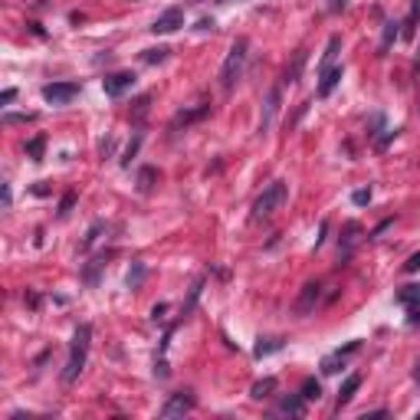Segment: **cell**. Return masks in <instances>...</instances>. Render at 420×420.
Masks as SVG:
<instances>
[{"instance_id": "cell-7", "label": "cell", "mask_w": 420, "mask_h": 420, "mask_svg": "<svg viewBox=\"0 0 420 420\" xmlns=\"http://www.w3.org/2000/svg\"><path fill=\"white\" fill-rule=\"evenodd\" d=\"M358 348H361V341H348L345 348H339V351H332V355H325V358H322V374H339V371L345 368V361H348Z\"/></svg>"}, {"instance_id": "cell-40", "label": "cell", "mask_w": 420, "mask_h": 420, "mask_svg": "<svg viewBox=\"0 0 420 420\" xmlns=\"http://www.w3.org/2000/svg\"><path fill=\"white\" fill-rule=\"evenodd\" d=\"M414 381H417V388H420V361H417V368H414Z\"/></svg>"}, {"instance_id": "cell-17", "label": "cell", "mask_w": 420, "mask_h": 420, "mask_svg": "<svg viewBox=\"0 0 420 420\" xmlns=\"http://www.w3.org/2000/svg\"><path fill=\"white\" fill-rule=\"evenodd\" d=\"M282 345H286L282 339H273V335H266V339L256 341V348H253V355H256V358H266V355H273V351H280Z\"/></svg>"}, {"instance_id": "cell-15", "label": "cell", "mask_w": 420, "mask_h": 420, "mask_svg": "<svg viewBox=\"0 0 420 420\" xmlns=\"http://www.w3.org/2000/svg\"><path fill=\"white\" fill-rule=\"evenodd\" d=\"M361 388V374H351V378H345V384H341L339 391V410L345 407V404H351V398H355V391Z\"/></svg>"}, {"instance_id": "cell-31", "label": "cell", "mask_w": 420, "mask_h": 420, "mask_svg": "<svg viewBox=\"0 0 420 420\" xmlns=\"http://www.w3.org/2000/svg\"><path fill=\"white\" fill-rule=\"evenodd\" d=\"M345 7H348V0H325V11L329 13H341Z\"/></svg>"}, {"instance_id": "cell-21", "label": "cell", "mask_w": 420, "mask_h": 420, "mask_svg": "<svg viewBox=\"0 0 420 420\" xmlns=\"http://www.w3.org/2000/svg\"><path fill=\"white\" fill-rule=\"evenodd\" d=\"M299 394H302L306 400H319V398H322V384H319L315 378H306V381H302V391H299Z\"/></svg>"}, {"instance_id": "cell-30", "label": "cell", "mask_w": 420, "mask_h": 420, "mask_svg": "<svg viewBox=\"0 0 420 420\" xmlns=\"http://www.w3.org/2000/svg\"><path fill=\"white\" fill-rule=\"evenodd\" d=\"M417 20H420V0H414V7H410V17H407V33H414Z\"/></svg>"}, {"instance_id": "cell-1", "label": "cell", "mask_w": 420, "mask_h": 420, "mask_svg": "<svg viewBox=\"0 0 420 420\" xmlns=\"http://www.w3.org/2000/svg\"><path fill=\"white\" fill-rule=\"evenodd\" d=\"M89 345H92V329L89 325H79L72 332V345H70V358H66V368H63L60 381L70 388L79 381V374L86 371V361H89Z\"/></svg>"}, {"instance_id": "cell-19", "label": "cell", "mask_w": 420, "mask_h": 420, "mask_svg": "<svg viewBox=\"0 0 420 420\" xmlns=\"http://www.w3.org/2000/svg\"><path fill=\"white\" fill-rule=\"evenodd\" d=\"M398 302L407 306V309H420V286H404L398 292Z\"/></svg>"}, {"instance_id": "cell-11", "label": "cell", "mask_w": 420, "mask_h": 420, "mask_svg": "<svg viewBox=\"0 0 420 420\" xmlns=\"http://www.w3.org/2000/svg\"><path fill=\"white\" fill-rule=\"evenodd\" d=\"M341 76H345V66H332V70L319 72V99H329L332 92H335V86L341 82Z\"/></svg>"}, {"instance_id": "cell-3", "label": "cell", "mask_w": 420, "mask_h": 420, "mask_svg": "<svg viewBox=\"0 0 420 420\" xmlns=\"http://www.w3.org/2000/svg\"><path fill=\"white\" fill-rule=\"evenodd\" d=\"M247 50H250V43L237 40L230 46V53H227V60H223V66H221V89L223 92H230L233 86L243 79V70H247Z\"/></svg>"}, {"instance_id": "cell-35", "label": "cell", "mask_w": 420, "mask_h": 420, "mask_svg": "<svg viewBox=\"0 0 420 420\" xmlns=\"http://www.w3.org/2000/svg\"><path fill=\"white\" fill-rule=\"evenodd\" d=\"M404 270L407 273H414V270H420V253H414V256H410L407 263H404Z\"/></svg>"}, {"instance_id": "cell-10", "label": "cell", "mask_w": 420, "mask_h": 420, "mask_svg": "<svg viewBox=\"0 0 420 420\" xmlns=\"http://www.w3.org/2000/svg\"><path fill=\"white\" fill-rule=\"evenodd\" d=\"M280 99H282V86L270 89V96H266V109H263V119H260V135H266V131L273 129V119H276V112H280Z\"/></svg>"}, {"instance_id": "cell-12", "label": "cell", "mask_w": 420, "mask_h": 420, "mask_svg": "<svg viewBox=\"0 0 420 420\" xmlns=\"http://www.w3.org/2000/svg\"><path fill=\"white\" fill-rule=\"evenodd\" d=\"M276 410H280V414H289V417H299V414H306V398H302V394H286V398L276 404Z\"/></svg>"}, {"instance_id": "cell-20", "label": "cell", "mask_w": 420, "mask_h": 420, "mask_svg": "<svg viewBox=\"0 0 420 420\" xmlns=\"http://www.w3.org/2000/svg\"><path fill=\"white\" fill-rule=\"evenodd\" d=\"M358 233H361L358 223H345V247H339L341 260H348L351 256V247H355V240H358Z\"/></svg>"}, {"instance_id": "cell-32", "label": "cell", "mask_w": 420, "mask_h": 420, "mask_svg": "<svg viewBox=\"0 0 420 420\" xmlns=\"http://www.w3.org/2000/svg\"><path fill=\"white\" fill-rule=\"evenodd\" d=\"M72 204H76V194H66V197H63V204H60V217H66V214H70Z\"/></svg>"}, {"instance_id": "cell-36", "label": "cell", "mask_w": 420, "mask_h": 420, "mask_svg": "<svg viewBox=\"0 0 420 420\" xmlns=\"http://www.w3.org/2000/svg\"><path fill=\"white\" fill-rule=\"evenodd\" d=\"M164 312H168V306L161 302V306H155V309H151V319H155V322H161V319H164Z\"/></svg>"}, {"instance_id": "cell-37", "label": "cell", "mask_w": 420, "mask_h": 420, "mask_svg": "<svg viewBox=\"0 0 420 420\" xmlns=\"http://www.w3.org/2000/svg\"><path fill=\"white\" fill-rule=\"evenodd\" d=\"M325 233H329V223L322 221V227H319V237H315V250H319L322 243H325Z\"/></svg>"}, {"instance_id": "cell-9", "label": "cell", "mask_w": 420, "mask_h": 420, "mask_svg": "<svg viewBox=\"0 0 420 420\" xmlns=\"http://www.w3.org/2000/svg\"><path fill=\"white\" fill-rule=\"evenodd\" d=\"M184 27V7H168L158 20L151 23V33H174Z\"/></svg>"}, {"instance_id": "cell-34", "label": "cell", "mask_w": 420, "mask_h": 420, "mask_svg": "<svg viewBox=\"0 0 420 420\" xmlns=\"http://www.w3.org/2000/svg\"><path fill=\"white\" fill-rule=\"evenodd\" d=\"M13 99H17V89H4V92H0V105H11Z\"/></svg>"}, {"instance_id": "cell-2", "label": "cell", "mask_w": 420, "mask_h": 420, "mask_svg": "<svg viewBox=\"0 0 420 420\" xmlns=\"http://www.w3.org/2000/svg\"><path fill=\"white\" fill-rule=\"evenodd\" d=\"M286 200H289V184H286V181H273L270 188H266L260 197H256L250 221H256V223H260V221H270L276 210L286 207Z\"/></svg>"}, {"instance_id": "cell-4", "label": "cell", "mask_w": 420, "mask_h": 420, "mask_svg": "<svg viewBox=\"0 0 420 420\" xmlns=\"http://www.w3.org/2000/svg\"><path fill=\"white\" fill-rule=\"evenodd\" d=\"M76 96H79V82H50V86H43V99L50 105H70Z\"/></svg>"}, {"instance_id": "cell-24", "label": "cell", "mask_w": 420, "mask_h": 420, "mask_svg": "<svg viewBox=\"0 0 420 420\" xmlns=\"http://www.w3.org/2000/svg\"><path fill=\"white\" fill-rule=\"evenodd\" d=\"M398 27H400V23H394V20L384 23V40H381V53H388V50H391V43L398 40Z\"/></svg>"}, {"instance_id": "cell-25", "label": "cell", "mask_w": 420, "mask_h": 420, "mask_svg": "<svg viewBox=\"0 0 420 420\" xmlns=\"http://www.w3.org/2000/svg\"><path fill=\"white\" fill-rule=\"evenodd\" d=\"M43 148H46V138H43V135H37L33 141H27V155H30L33 161H43Z\"/></svg>"}, {"instance_id": "cell-5", "label": "cell", "mask_w": 420, "mask_h": 420, "mask_svg": "<svg viewBox=\"0 0 420 420\" xmlns=\"http://www.w3.org/2000/svg\"><path fill=\"white\" fill-rule=\"evenodd\" d=\"M194 410V394L190 391H181V394H171L164 404H161V417L164 420H174V417H184Z\"/></svg>"}, {"instance_id": "cell-23", "label": "cell", "mask_w": 420, "mask_h": 420, "mask_svg": "<svg viewBox=\"0 0 420 420\" xmlns=\"http://www.w3.org/2000/svg\"><path fill=\"white\" fill-rule=\"evenodd\" d=\"M302 63H306V50H299V53H296V60H292V66H289V70H286V76H282V82H296V79H299Z\"/></svg>"}, {"instance_id": "cell-22", "label": "cell", "mask_w": 420, "mask_h": 420, "mask_svg": "<svg viewBox=\"0 0 420 420\" xmlns=\"http://www.w3.org/2000/svg\"><path fill=\"white\" fill-rule=\"evenodd\" d=\"M125 282H129V289H138L141 282H145V263H135L129 270V276H125Z\"/></svg>"}, {"instance_id": "cell-13", "label": "cell", "mask_w": 420, "mask_h": 420, "mask_svg": "<svg viewBox=\"0 0 420 420\" xmlns=\"http://www.w3.org/2000/svg\"><path fill=\"white\" fill-rule=\"evenodd\" d=\"M339 50H341V37L335 33V37L329 40V46H325V53H322L319 72H325V70H332V66H335V56H339Z\"/></svg>"}, {"instance_id": "cell-41", "label": "cell", "mask_w": 420, "mask_h": 420, "mask_svg": "<svg viewBox=\"0 0 420 420\" xmlns=\"http://www.w3.org/2000/svg\"><path fill=\"white\" fill-rule=\"evenodd\" d=\"M217 4H227V0H217Z\"/></svg>"}, {"instance_id": "cell-29", "label": "cell", "mask_w": 420, "mask_h": 420, "mask_svg": "<svg viewBox=\"0 0 420 420\" xmlns=\"http://www.w3.org/2000/svg\"><path fill=\"white\" fill-rule=\"evenodd\" d=\"M351 204H355V207H365V204H371V188L355 190V194H351Z\"/></svg>"}, {"instance_id": "cell-27", "label": "cell", "mask_w": 420, "mask_h": 420, "mask_svg": "<svg viewBox=\"0 0 420 420\" xmlns=\"http://www.w3.org/2000/svg\"><path fill=\"white\" fill-rule=\"evenodd\" d=\"M168 53H171V50L158 46V50H145V56H141V60H145V63L151 66V63H164V60H168Z\"/></svg>"}, {"instance_id": "cell-38", "label": "cell", "mask_w": 420, "mask_h": 420, "mask_svg": "<svg viewBox=\"0 0 420 420\" xmlns=\"http://www.w3.org/2000/svg\"><path fill=\"white\" fill-rule=\"evenodd\" d=\"M11 200H13V194H11V184L4 181V210H11Z\"/></svg>"}, {"instance_id": "cell-28", "label": "cell", "mask_w": 420, "mask_h": 420, "mask_svg": "<svg viewBox=\"0 0 420 420\" xmlns=\"http://www.w3.org/2000/svg\"><path fill=\"white\" fill-rule=\"evenodd\" d=\"M138 145H141V131H135V138H131V145H129V148H125V158H122V164H125V168H129V164H131V158L138 155Z\"/></svg>"}, {"instance_id": "cell-14", "label": "cell", "mask_w": 420, "mask_h": 420, "mask_svg": "<svg viewBox=\"0 0 420 420\" xmlns=\"http://www.w3.org/2000/svg\"><path fill=\"white\" fill-rule=\"evenodd\" d=\"M161 181V174H158V168H151V164H145V168L138 171V190L141 194H151L155 190V184Z\"/></svg>"}, {"instance_id": "cell-6", "label": "cell", "mask_w": 420, "mask_h": 420, "mask_svg": "<svg viewBox=\"0 0 420 420\" xmlns=\"http://www.w3.org/2000/svg\"><path fill=\"white\" fill-rule=\"evenodd\" d=\"M102 89H105L109 99H122L125 92L135 89V72H112V76L102 79Z\"/></svg>"}, {"instance_id": "cell-18", "label": "cell", "mask_w": 420, "mask_h": 420, "mask_svg": "<svg viewBox=\"0 0 420 420\" xmlns=\"http://www.w3.org/2000/svg\"><path fill=\"white\" fill-rule=\"evenodd\" d=\"M273 391H276V378H263L250 388V398L253 400H266V398H273Z\"/></svg>"}, {"instance_id": "cell-39", "label": "cell", "mask_w": 420, "mask_h": 420, "mask_svg": "<svg viewBox=\"0 0 420 420\" xmlns=\"http://www.w3.org/2000/svg\"><path fill=\"white\" fill-rule=\"evenodd\" d=\"M407 325H420V309H410V319H407Z\"/></svg>"}, {"instance_id": "cell-26", "label": "cell", "mask_w": 420, "mask_h": 420, "mask_svg": "<svg viewBox=\"0 0 420 420\" xmlns=\"http://www.w3.org/2000/svg\"><path fill=\"white\" fill-rule=\"evenodd\" d=\"M102 230H105V221H96V223H92L89 233H86V240H82V250H89L92 243L99 240V233H102Z\"/></svg>"}, {"instance_id": "cell-8", "label": "cell", "mask_w": 420, "mask_h": 420, "mask_svg": "<svg viewBox=\"0 0 420 420\" xmlns=\"http://www.w3.org/2000/svg\"><path fill=\"white\" fill-rule=\"evenodd\" d=\"M322 299V282H306L299 292V299H296V315H312L315 306Z\"/></svg>"}, {"instance_id": "cell-16", "label": "cell", "mask_w": 420, "mask_h": 420, "mask_svg": "<svg viewBox=\"0 0 420 420\" xmlns=\"http://www.w3.org/2000/svg\"><path fill=\"white\" fill-rule=\"evenodd\" d=\"M204 115H210V105H200V109H190V112H178V115H174V122H171V129H181V125H190V122L204 119Z\"/></svg>"}, {"instance_id": "cell-33", "label": "cell", "mask_w": 420, "mask_h": 420, "mask_svg": "<svg viewBox=\"0 0 420 420\" xmlns=\"http://www.w3.org/2000/svg\"><path fill=\"white\" fill-rule=\"evenodd\" d=\"M17 122H33V115H4V125H17Z\"/></svg>"}]
</instances>
